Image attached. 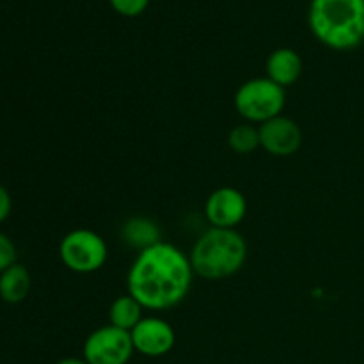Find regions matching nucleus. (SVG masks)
Returning <instances> with one entry per match:
<instances>
[{
    "label": "nucleus",
    "mask_w": 364,
    "mask_h": 364,
    "mask_svg": "<svg viewBox=\"0 0 364 364\" xmlns=\"http://www.w3.org/2000/svg\"><path fill=\"white\" fill-rule=\"evenodd\" d=\"M191 259L169 242H156L139 251L128 269V294L149 311L176 308L185 301L194 281Z\"/></svg>",
    "instance_id": "obj_1"
},
{
    "label": "nucleus",
    "mask_w": 364,
    "mask_h": 364,
    "mask_svg": "<svg viewBox=\"0 0 364 364\" xmlns=\"http://www.w3.org/2000/svg\"><path fill=\"white\" fill-rule=\"evenodd\" d=\"M249 247L237 230L210 226L191 249L192 270L206 281H223L237 276L247 262Z\"/></svg>",
    "instance_id": "obj_2"
},
{
    "label": "nucleus",
    "mask_w": 364,
    "mask_h": 364,
    "mask_svg": "<svg viewBox=\"0 0 364 364\" xmlns=\"http://www.w3.org/2000/svg\"><path fill=\"white\" fill-rule=\"evenodd\" d=\"M309 28L327 48L347 52L364 41V0H311Z\"/></svg>",
    "instance_id": "obj_3"
},
{
    "label": "nucleus",
    "mask_w": 364,
    "mask_h": 364,
    "mask_svg": "<svg viewBox=\"0 0 364 364\" xmlns=\"http://www.w3.org/2000/svg\"><path fill=\"white\" fill-rule=\"evenodd\" d=\"M235 110L245 123L259 127L274 117L281 116L287 105V92L281 85L267 77L245 80L235 92Z\"/></svg>",
    "instance_id": "obj_4"
},
{
    "label": "nucleus",
    "mask_w": 364,
    "mask_h": 364,
    "mask_svg": "<svg viewBox=\"0 0 364 364\" xmlns=\"http://www.w3.org/2000/svg\"><path fill=\"white\" fill-rule=\"evenodd\" d=\"M59 256L70 272L89 276L103 269L109 259V245L105 238L87 228H77L63 237Z\"/></svg>",
    "instance_id": "obj_5"
},
{
    "label": "nucleus",
    "mask_w": 364,
    "mask_h": 364,
    "mask_svg": "<svg viewBox=\"0 0 364 364\" xmlns=\"http://www.w3.org/2000/svg\"><path fill=\"white\" fill-rule=\"evenodd\" d=\"M134 352L130 333L109 323L85 338L82 358L87 364H128Z\"/></svg>",
    "instance_id": "obj_6"
},
{
    "label": "nucleus",
    "mask_w": 364,
    "mask_h": 364,
    "mask_svg": "<svg viewBox=\"0 0 364 364\" xmlns=\"http://www.w3.org/2000/svg\"><path fill=\"white\" fill-rule=\"evenodd\" d=\"M247 215V199L235 187H219L206 198L205 217L212 228L237 230Z\"/></svg>",
    "instance_id": "obj_7"
},
{
    "label": "nucleus",
    "mask_w": 364,
    "mask_h": 364,
    "mask_svg": "<svg viewBox=\"0 0 364 364\" xmlns=\"http://www.w3.org/2000/svg\"><path fill=\"white\" fill-rule=\"evenodd\" d=\"M135 352L144 358H162L176 345V333L167 320L160 316H144L130 331Z\"/></svg>",
    "instance_id": "obj_8"
},
{
    "label": "nucleus",
    "mask_w": 364,
    "mask_h": 364,
    "mask_svg": "<svg viewBox=\"0 0 364 364\" xmlns=\"http://www.w3.org/2000/svg\"><path fill=\"white\" fill-rule=\"evenodd\" d=\"M259 144L263 151L277 159H287L301 149L302 130L297 121L288 116H277L267 123L259 124Z\"/></svg>",
    "instance_id": "obj_9"
},
{
    "label": "nucleus",
    "mask_w": 364,
    "mask_h": 364,
    "mask_svg": "<svg viewBox=\"0 0 364 364\" xmlns=\"http://www.w3.org/2000/svg\"><path fill=\"white\" fill-rule=\"evenodd\" d=\"M265 71L267 78L287 89L290 85L297 84L299 78L302 77L304 63H302V57L299 55V52L283 46V48H277L270 53L265 63Z\"/></svg>",
    "instance_id": "obj_10"
},
{
    "label": "nucleus",
    "mask_w": 364,
    "mask_h": 364,
    "mask_svg": "<svg viewBox=\"0 0 364 364\" xmlns=\"http://www.w3.org/2000/svg\"><path fill=\"white\" fill-rule=\"evenodd\" d=\"M32 279L27 267L21 263H14L9 269L0 274V299L9 304H18L25 301L31 291Z\"/></svg>",
    "instance_id": "obj_11"
},
{
    "label": "nucleus",
    "mask_w": 364,
    "mask_h": 364,
    "mask_svg": "<svg viewBox=\"0 0 364 364\" xmlns=\"http://www.w3.org/2000/svg\"><path fill=\"white\" fill-rule=\"evenodd\" d=\"M144 318V308L137 299L132 297L130 294L119 295L114 299L109 308V323L130 333L141 320Z\"/></svg>",
    "instance_id": "obj_12"
},
{
    "label": "nucleus",
    "mask_w": 364,
    "mask_h": 364,
    "mask_svg": "<svg viewBox=\"0 0 364 364\" xmlns=\"http://www.w3.org/2000/svg\"><path fill=\"white\" fill-rule=\"evenodd\" d=\"M121 237L128 245L142 251V249L151 247L156 242H160V230L153 220L146 219V217H134L123 224Z\"/></svg>",
    "instance_id": "obj_13"
},
{
    "label": "nucleus",
    "mask_w": 364,
    "mask_h": 364,
    "mask_svg": "<svg viewBox=\"0 0 364 364\" xmlns=\"http://www.w3.org/2000/svg\"><path fill=\"white\" fill-rule=\"evenodd\" d=\"M228 146L237 155H251L256 149L262 148V144H259V128L251 123L237 124L228 134Z\"/></svg>",
    "instance_id": "obj_14"
},
{
    "label": "nucleus",
    "mask_w": 364,
    "mask_h": 364,
    "mask_svg": "<svg viewBox=\"0 0 364 364\" xmlns=\"http://www.w3.org/2000/svg\"><path fill=\"white\" fill-rule=\"evenodd\" d=\"M149 2H151V0H109L110 7L124 18L141 16V14L148 9Z\"/></svg>",
    "instance_id": "obj_15"
},
{
    "label": "nucleus",
    "mask_w": 364,
    "mask_h": 364,
    "mask_svg": "<svg viewBox=\"0 0 364 364\" xmlns=\"http://www.w3.org/2000/svg\"><path fill=\"white\" fill-rule=\"evenodd\" d=\"M14 263H16V247L9 237L0 233V274Z\"/></svg>",
    "instance_id": "obj_16"
},
{
    "label": "nucleus",
    "mask_w": 364,
    "mask_h": 364,
    "mask_svg": "<svg viewBox=\"0 0 364 364\" xmlns=\"http://www.w3.org/2000/svg\"><path fill=\"white\" fill-rule=\"evenodd\" d=\"M11 208H13V201H11V194L4 185H0V223L9 217Z\"/></svg>",
    "instance_id": "obj_17"
},
{
    "label": "nucleus",
    "mask_w": 364,
    "mask_h": 364,
    "mask_svg": "<svg viewBox=\"0 0 364 364\" xmlns=\"http://www.w3.org/2000/svg\"><path fill=\"white\" fill-rule=\"evenodd\" d=\"M55 364H87L84 361V358H64L60 361H57Z\"/></svg>",
    "instance_id": "obj_18"
}]
</instances>
